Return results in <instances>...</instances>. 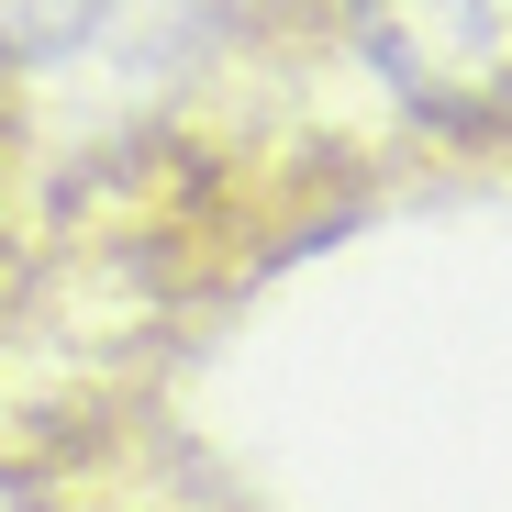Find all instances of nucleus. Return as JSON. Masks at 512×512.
Wrapping results in <instances>:
<instances>
[{
    "mask_svg": "<svg viewBox=\"0 0 512 512\" xmlns=\"http://www.w3.org/2000/svg\"><path fill=\"white\" fill-rule=\"evenodd\" d=\"M368 78L435 134H512V0H346Z\"/></svg>",
    "mask_w": 512,
    "mask_h": 512,
    "instance_id": "nucleus-1",
    "label": "nucleus"
},
{
    "mask_svg": "<svg viewBox=\"0 0 512 512\" xmlns=\"http://www.w3.org/2000/svg\"><path fill=\"white\" fill-rule=\"evenodd\" d=\"M101 23V0H0V56H56Z\"/></svg>",
    "mask_w": 512,
    "mask_h": 512,
    "instance_id": "nucleus-2",
    "label": "nucleus"
}]
</instances>
